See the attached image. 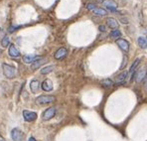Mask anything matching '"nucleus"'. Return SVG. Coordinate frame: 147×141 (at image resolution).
<instances>
[{"label": "nucleus", "instance_id": "5701e85b", "mask_svg": "<svg viewBox=\"0 0 147 141\" xmlns=\"http://www.w3.org/2000/svg\"><path fill=\"white\" fill-rule=\"evenodd\" d=\"M101 84H102L105 88H111V86H113V82L109 79H107V80L101 81Z\"/></svg>", "mask_w": 147, "mask_h": 141}, {"label": "nucleus", "instance_id": "a878e982", "mask_svg": "<svg viewBox=\"0 0 147 141\" xmlns=\"http://www.w3.org/2000/svg\"><path fill=\"white\" fill-rule=\"evenodd\" d=\"M144 88H145V90H147V74H146L145 78H144Z\"/></svg>", "mask_w": 147, "mask_h": 141}, {"label": "nucleus", "instance_id": "4468645a", "mask_svg": "<svg viewBox=\"0 0 147 141\" xmlns=\"http://www.w3.org/2000/svg\"><path fill=\"white\" fill-rule=\"evenodd\" d=\"M47 58H41V59H39V60H37L36 62H34L33 64L31 65V70H33V71H36L37 69H39L40 68L42 65H44V64H46L47 63Z\"/></svg>", "mask_w": 147, "mask_h": 141}, {"label": "nucleus", "instance_id": "aec40b11", "mask_svg": "<svg viewBox=\"0 0 147 141\" xmlns=\"http://www.w3.org/2000/svg\"><path fill=\"white\" fill-rule=\"evenodd\" d=\"M109 37L111 39H118L121 37V32L119 31V30L115 29V30H112L111 32H110L109 34Z\"/></svg>", "mask_w": 147, "mask_h": 141}, {"label": "nucleus", "instance_id": "f03ea898", "mask_svg": "<svg viewBox=\"0 0 147 141\" xmlns=\"http://www.w3.org/2000/svg\"><path fill=\"white\" fill-rule=\"evenodd\" d=\"M56 101V97L54 95H40L36 98L37 105H48Z\"/></svg>", "mask_w": 147, "mask_h": 141}, {"label": "nucleus", "instance_id": "b1692460", "mask_svg": "<svg viewBox=\"0 0 147 141\" xmlns=\"http://www.w3.org/2000/svg\"><path fill=\"white\" fill-rule=\"evenodd\" d=\"M86 8H88V10L92 11V10H94L96 8V5L94 3H88L86 4Z\"/></svg>", "mask_w": 147, "mask_h": 141}, {"label": "nucleus", "instance_id": "f3484780", "mask_svg": "<svg viewBox=\"0 0 147 141\" xmlns=\"http://www.w3.org/2000/svg\"><path fill=\"white\" fill-rule=\"evenodd\" d=\"M107 24L109 28H111V29L115 30L118 28V22L114 18H111V17H109V18L107 19Z\"/></svg>", "mask_w": 147, "mask_h": 141}, {"label": "nucleus", "instance_id": "2eb2a0df", "mask_svg": "<svg viewBox=\"0 0 147 141\" xmlns=\"http://www.w3.org/2000/svg\"><path fill=\"white\" fill-rule=\"evenodd\" d=\"M127 76H128V72H122L121 74H119L118 76H116V78H115V84H123L125 80H126Z\"/></svg>", "mask_w": 147, "mask_h": 141}, {"label": "nucleus", "instance_id": "412c9836", "mask_svg": "<svg viewBox=\"0 0 147 141\" xmlns=\"http://www.w3.org/2000/svg\"><path fill=\"white\" fill-rule=\"evenodd\" d=\"M54 69H55V66L45 67V68H43L42 70H41V74H42V75H47V74H50L51 72H53Z\"/></svg>", "mask_w": 147, "mask_h": 141}, {"label": "nucleus", "instance_id": "7c9ffc66", "mask_svg": "<svg viewBox=\"0 0 147 141\" xmlns=\"http://www.w3.org/2000/svg\"><path fill=\"white\" fill-rule=\"evenodd\" d=\"M146 40H147V39H146Z\"/></svg>", "mask_w": 147, "mask_h": 141}, {"label": "nucleus", "instance_id": "c756f323", "mask_svg": "<svg viewBox=\"0 0 147 141\" xmlns=\"http://www.w3.org/2000/svg\"><path fill=\"white\" fill-rule=\"evenodd\" d=\"M2 53V51H1V50H0V54H1Z\"/></svg>", "mask_w": 147, "mask_h": 141}, {"label": "nucleus", "instance_id": "1a4fd4ad", "mask_svg": "<svg viewBox=\"0 0 147 141\" xmlns=\"http://www.w3.org/2000/svg\"><path fill=\"white\" fill-rule=\"evenodd\" d=\"M41 88L44 92H51V90H53V82L51 80L46 79L41 84Z\"/></svg>", "mask_w": 147, "mask_h": 141}, {"label": "nucleus", "instance_id": "bb28decb", "mask_svg": "<svg viewBox=\"0 0 147 141\" xmlns=\"http://www.w3.org/2000/svg\"><path fill=\"white\" fill-rule=\"evenodd\" d=\"M98 29L100 30V31H102V32H105V26H102V25H100V26H99V27H98Z\"/></svg>", "mask_w": 147, "mask_h": 141}, {"label": "nucleus", "instance_id": "a211bd4d", "mask_svg": "<svg viewBox=\"0 0 147 141\" xmlns=\"http://www.w3.org/2000/svg\"><path fill=\"white\" fill-rule=\"evenodd\" d=\"M137 42H138V45H139V47L141 48V49H147V40L146 38H144V37H139V38L137 39Z\"/></svg>", "mask_w": 147, "mask_h": 141}, {"label": "nucleus", "instance_id": "dca6fc26", "mask_svg": "<svg viewBox=\"0 0 147 141\" xmlns=\"http://www.w3.org/2000/svg\"><path fill=\"white\" fill-rule=\"evenodd\" d=\"M30 88H31L33 94H36L38 92L39 88H40V82H39L38 80H33V81L30 82Z\"/></svg>", "mask_w": 147, "mask_h": 141}, {"label": "nucleus", "instance_id": "ddd939ff", "mask_svg": "<svg viewBox=\"0 0 147 141\" xmlns=\"http://www.w3.org/2000/svg\"><path fill=\"white\" fill-rule=\"evenodd\" d=\"M42 57L40 56H34V55H25L23 57V62L25 64H33L34 62H36L37 60L41 59Z\"/></svg>", "mask_w": 147, "mask_h": 141}, {"label": "nucleus", "instance_id": "6e6552de", "mask_svg": "<svg viewBox=\"0 0 147 141\" xmlns=\"http://www.w3.org/2000/svg\"><path fill=\"white\" fill-rule=\"evenodd\" d=\"M116 44L117 46L122 50L123 52H128L129 51V43L124 39H117L116 40Z\"/></svg>", "mask_w": 147, "mask_h": 141}, {"label": "nucleus", "instance_id": "f8f14e48", "mask_svg": "<svg viewBox=\"0 0 147 141\" xmlns=\"http://www.w3.org/2000/svg\"><path fill=\"white\" fill-rule=\"evenodd\" d=\"M103 5L112 12L115 11L116 8H117V4H116V2L113 1V0H105V1H103Z\"/></svg>", "mask_w": 147, "mask_h": 141}, {"label": "nucleus", "instance_id": "20e7f679", "mask_svg": "<svg viewBox=\"0 0 147 141\" xmlns=\"http://www.w3.org/2000/svg\"><path fill=\"white\" fill-rule=\"evenodd\" d=\"M11 137L13 141H24L25 134L19 128H14L11 131Z\"/></svg>", "mask_w": 147, "mask_h": 141}, {"label": "nucleus", "instance_id": "c85d7f7f", "mask_svg": "<svg viewBox=\"0 0 147 141\" xmlns=\"http://www.w3.org/2000/svg\"><path fill=\"white\" fill-rule=\"evenodd\" d=\"M28 141H36V139H35L34 137H30V138H29V140H28Z\"/></svg>", "mask_w": 147, "mask_h": 141}, {"label": "nucleus", "instance_id": "393cba45", "mask_svg": "<svg viewBox=\"0 0 147 141\" xmlns=\"http://www.w3.org/2000/svg\"><path fill=\"white\" fill-rule=\"evenodd\" d=\"M126 60H127V58H126V57H124V61H123V62H124V63H122L121 67H120V70H122V69L125 67V65H126Z\"/></svg>", "mask_w": 147, "mask_h": 141}, {"label": "nucleus", "instance_id": "7ed1b4c3", "mask_svg": "<svg viewBox=\"0 0 147 141\" xmlns=\"http://www.w3.org/2000/svg\"><path fill=\"white\" fill-rule=\"evenodd\" d=\"M146 74H147V70L145 69V67H142V68L136 70L134 75H133V79H134L137 82H142L144 80V78H145Z\"/></svg>", "mask_w": 147, "mask_h": 141}, {"label": "nucleus", "instance_id": "f257e3e1", "mask_svg": "<svg viewBox=\"0 0 147 141\" xmlns=\"http://www.w3.org/2000/svg\"><path fill=\"white\" fill-rule=\"evenodd\" d=\"M2 69H3V74L6 78L8 79H14L16 76V69L13 66H10L8 64L2 65Z\"/></svg>", "mask_w": 147, "mask_h": 141}, {"label": "nucleus", "instance_id": "0eeeda50", "mask_svg": "<svg viewBox=\"0 0 147 141\" xmlns=\"http://www.w3.org/2000/svg\"><path fill=\"white\" fill-rule=\"evenodd\" d=\"M67 55H68V50L66 48H60L55 53L54 57H55L56 60H63L64 58L67 57Z\"/></svg>", "mask_w": 147, "mask_h": 141}, {"label": "nucleus", "instance_id": "9b49d317", "mask_svg": "<svg viewBox=\"0 0 147 141\" xmlns=\"http://www.w3.org/2000/svg\"><path fill=\"white\" fill-rule=\"evenodd\" d=\"M9 56L12 58H19L21 56V53L18 50V48L13 44L9 46Z\"/></svg>", "mask_w": 147, "mask_h": 141}, {"label": "nucleus", "instance_id": "4be33fe9", "mask_svg": "<svg viewBox=\"0 0 147 141\" xmlns=\"http://www.w3.org/2000/svg\"><path fill=\"white\" fill-rule=\"evenodd\" d=\"M1 46L3 48H7L8 46H10V38L8 36H5L3 39L1 40Z\"/></svg>", "mask_w": 147, "mask_h": 141}, {"label": "nucleus", "instance_id": "423d86ee", "mask_svg": "<svg viewBox=\"0 0 147 141\" xmlns=\"http://www.w3.org/2000/svg\"><path fill=\"white\" fill-rule=\"evenodd\" d=\"M23 117L26 121H28V122H32V121L36 120L37 117H38V115H37V113L35 111H29V110H24L23 111Z\"/></svg>", "mask_w": 147, "mask_h": 141}, {"label": "nucleus", "instance_id": "6ab92c4d", "mask_svg": "<svg viewBox=\"0 0 147 141\" xmlns=\"http://www.w3.org/2000/svg\"><path fill=\"white\" fill-rule=\"evenodd\" d=\"M92 12H94V14L96 15V16H105V15L107 14V10L102 9V8H99V7H96L94 10H92Z\"/></svg>", "mask_w": 147, "mask_h": 141}, {"label": "nucleus", "instance_id": "cd10ccee", "mask_svg": "<svg viewBox=\"0 0 147 141\" xmlns=\"http://www.w3.org/2000/svg\"><path fill=\"white\" fill-rule=\"evenodd\" d=\"M0 141H6L5 139H4V137H3V136L1 135V134H0Z\"/></svg>", "mask_w": 147, "mask_h": 141}, {"label": "nucleus", "instance_id": "39448f33", "mask_svg": "<svg viewBox=\"0 0 147 141\" xmlns=\"http://www.w3.org/2000/svg\"><path fill=\"white\" fill-rule=\"evenodd\" d=\"M56 111H57V109H56L55 106L49 107L48 109H46L44 112H43L42 118L44 119V120H50V119H52V118L54 117V116H55Z\"/></svg>", "mask_w": 147, "mask_h": 141}, {"label": "nucleus", "instance_id": "9d476101", "mask_svg": "<svg viewBox=\"0 0 147 141\" xmlns=\"http://www.w3.org/2000/svg\"><path fill=\"white\" fill-rule=\"evenodd\" d=\"M140 61H141V59H140V58H137V59L132 63V65H131L130 70L128 72V74L130 75V81L133 80V75H134V73L136 72V70H137V67H138V65H139Z\"/></svg>", "mask_w": 147, "mask_h": 141}]
</instances>
